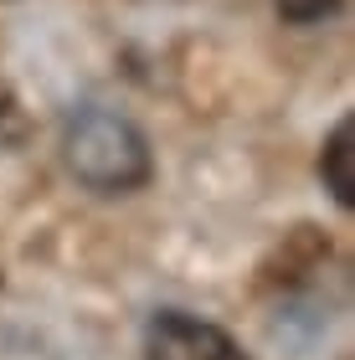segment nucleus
<instances>
[{"label": "nucleus", "mask_w": 355, "mask_h": 360, "mask_svg": "<svg viewBox=\"0 0 355 360\" xmlns=\"http://www.w3.org/2000/svg\"><path fill=\"white\" fill-rule=\"evenodd\" d=\"M62 165L93 195H134L155 180V150L134 119L83 103L62 124Z\"/></svg>", "instance_id": "f257e3e1"}, {"label": "nucleus", "mask_w": 355, "mask_h": 360, "mask_svg": "<svg viewBox=\"0 0 355 360\" xmlns=\"http://www.w3.org/2000/svg\"><path fill=\"white\" fill-rule=\"evenodd\" d=\"M273 11L283 26H319L340 11V0H273Z\"/></svg>", "instance_id": "39448f33"}, {"label": "nucleus", "mask_w": 355, "mask_h": 360, "mask_svg": "<svg viewBox=\"0 0 355 360\" xmlns=\"http://www.w3.org/2000/svg\"><path fill=\"white\" fill-rule=\"evenodd\" d=\"M144 360H247L232 330L186 314V309H155L144 324Z\"/></svg>", "instance_id": "f03ea898"}, {"label": "nucleus", "mask_w": 355, "mask_h": 360, "mask_svg": "<svg viewBox=\"0 0 355 360\" xmlns=\"http://www.w3.org/2000/svg\"><path fill=\"white\" fill-rule=\"evenodd\" d=\"M31 134H37V119L26 113V103L0 83V150H26Z\"/></svg>", "instance_id": "20e7f679"}, {"label": "nucleus", "mask_w": 355, "mask_h": 360, "mask_svg": "<svg viewBox=\"0 0 355 360\" xmlns=\"http://www.w3.org/2000/svg\"><path fill=\"white\" fill-rule=\"evenodd\" d=\"M319 180L340 211H355V119L345 113L319 144Z\"/></svg>", "instance_id": "7ed1b4c3"}]
</instances>
